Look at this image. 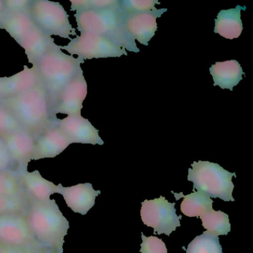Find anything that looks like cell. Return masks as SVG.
Here are the masks:
<instances>
[{
  "mask_svg": "<svg viewBox=\"0 0 253 253\" xmlns=\"http://www.w3.org/2000/svg\"><path fill=\"white\" fill-rule=\"evenodd\" d=\"M27 219L35 239L53 253H63L69 222L55 200L38 201L29 197Z\"/></svg>",
  "mask_w": 253,
  "mask_h": 253,
  "instance_id": "1",
  "label": "cell"
},
{
  "mask_svg": "<svg viewBox=\"0 0 253 253\" xmlns=\"http://www.w3.org/2000/svg\"><path fill=\"white\" fill-rule=\"evenodd\" d=\"M189 169L187 180L193 183V189L210 198L224 201H235L232 197V181L235 172H229L219 164L210 161H194Z\"/></svg>",
  "mask_w": 253,
  "mask_h": 253,
  "instance_id": "5",
  "label": "cell"
},
{
  "mask_svg": "<svg viewBox=\"0 0 253 253\" xmlns=\"http://www.w3.org/2000/svg\"><path fill=\"white\" fill-rule=\"evenodd\" d=\"M200 218L207 231L217 235H227L231 231L229 215L222 211L210 210Z\"/></svg>",
  "mask_w": 253,
  "mask_h": 253,
  "instance_id": "23",
  "label": "cell"
},
{
  "mask_svg": "<svg viewBox=\"0 0 253 253\" xmlns=\"http://www.w3.org/2000/svg\"><path fill=\"white\" fill-rule=\"evenodd\" d=\"M180 195L183 197V201L180 204V210L188 217H201L212 210V200L201 192L193 190V192L189 195Z\"/></svg>",
  "mask_w": 253,
  "mask_h": 253,
  "instance_id": "22",
  "label": "cell"
},
{
  "mask_svg": "<svg viewBox=\"0 0 253 253\" xmlns=\"http://www.w3.org/2000/svg\"><path fill=\"white\" fill-rule=\"evenodd\" d=\"M245 11L246 6L237 5L235 8L221 10L214 20V32L222 38L233 40L239 38L242 33L243 23L241 11Z\"/></svg>",
  "mask_w": 253,
  "mask_h": 253,
  "instance_id": "20",
  "label": "cell"
},
{
  "mask_svg": "<svg viewBox=\"0 0 253 253\" xmlns=\"http://www.w3.org/2000/svg\"><path fill=\"white\" fill-rule=\"evenodd\" d=\"M160 4L156 0H120V12L123 17H128L152 11Z\"/></svg>",
  "mask_w": 253,
  "mask_h": 253,
  "instance_id": "27",
  "label": "cell"
},
{
  "mask_svg": "<svg viewBox=\"0 0 253 253\" xmlns=\"http://www.w3.org/2000/svg\"><path fill=\"white\" fill-rule=\"evenodd\" d=\"M28 196L38 201L51 199V196L57 193L58 185L42 177L38 170L30 171L26 169L15 170Z\"/></svg>",
  "mask_w": 253,
  "mask_h": 253,
  "instance_id": "16",
  "label": "cell"
},
{
  "mask_svg": "<svg viewBox=\"0 0 253 253\" xmlns=\"http://www.w3.org/2000/svg\"><path fill=\"white\" fill-rule=\"evenodd\" d=\"M71 11H80L85 10L112 9L120 10V0H70Z\"/></svg>",
  "mask_w": 253,
  "mask_h": 253,
  "instance_id": "28",
  "label": "cell"
},
{
  "mask_svg": "<svg viewBox=\"0 0 253 253\" xmlns=\"http://www.w3.org/2000/svg\"><path fill=\"white\" fill-rule=\"evenodd\" d=\"M0 253H53L40 243L25 246H9L0 244Z\"/></svg>",
  "mask_w": 253,
  "mask_h": 253,
  "instance_id": "30",
  "label": "cell"
},
{
  "mask_svg": "<svg viewBox=\"0 0 253 253\" xmlns=\"http://www.w3.org/2000/svg\"><path fill=\"white\" fill-rule=\"evenodd\" d=\"M0 195L6 196L28 195L15 170L0 171Z\"/></svg>",
  "mask_w": 253,
  "mask_h": 253,
  "instance_id": "25",
  "label": "cell"
},
{
  "mask_svg": "<svg viewBox=\"0 0 253 253\" xmlns=\"http://www.w3.org/2000/svg\"><path fill=\"white\" fill-rule=\"evenodd\" d=\"M0 104L11 112L23 128L38 139L54 120L43 84L27 92L2 99Z\"/></svg>",
  "mask_w": 253,
  "mask_h": 253,
  "instance_id": "2",
  "label": "cell"
},
{
  "mask_svg": "<svg viewBox=\"0 0 253 253\" xmlns=\"http://www.w3.org/2000/svg\"><path fill=\"white\" fill-rule=\"evenodd\" d=\"M38 243L35 239L27 214H0V244L25 246Z\"/></svg>",
  "mask_w": 253,
  "mask_h": 253,
  "instance_id": "11",
  "label": "cell"
},
{
  "mask_svg": "<svg viewBox=\"0 0 253 253\" xmlns=\"http://www.w3.org/2000/svg\"><path fill=\"white\" fill-rule=\"evenodd\" d=\"M5 142L16 166L15 170L26 169L32 161L37 139L29 131L20 130L0 137Z\"/></svg>",
  "mask_w": 253,
  "mask_h": 253,
  "instance_id": "13",
  "label": "cell"
},
{
  "mask_svg": "<svg viewBox=\"0 0 253 253\" xmlns=\"http://www.w3.org/2000/svg\"><path fill=\"white\" fill-rule=\"evenodd\" d=\"M5 11V5H4L3 0H0V20L3 17Z\"/></svg>",
  "mask_w": 253,
  "mask_h": 253,
  "instance_id": "35",
  "label": "cell"
},
{
  "mask_svg": "<svg viewBox=\"0 0 253 253\" xmlns=\"http://www.w3.org/2000/svg\"><path fill=\"white\" fill-rule=\"evenodd\" d=\"M57 194L64 198L66 205L75 213L85 215L95 204L96 198L100 190H94L90 183H79L75 186L65 187L58 184Z\"/></svg>",
  "mask_w": 253,
  "mask_h": 253,
  "instance_id": "14",
  "label": "cell"
},
{
  "mask_svg": "<svg viewBox=\"0 0 253 253\" xmlns=\"http://www.w3.org/2000/svg\"><path fill=\"white\" fill-rule=\"evenodd\" d=\"M36 25L30 14L6 13L0 20V29L6 31L17 42H20Z\"/></svg>",
  "mask_w": 253,
  "mask_h": 253,
  "instance_id": "21",
  "label": "cell"
},
{
  "mask_svg": "<svg viewBox=\"0 0 253 253\" xmlns=\"http://www.w3.org/2000/svg\"><path fill=\"white\" fill-rule=\"evenodd\" d=\"M175 204L169 203L165 197L145 200L142 202L140 216L143 223L154 229V234L169 236L173 231L180 226L181 216L176 214Z\"/></svg>",
  "mask_w": 253,
  "mask_h": 253,
  "instance_id": "8",
  "label": "cell"
},
{
  "mask_svg": "<svg viewBox=\"0 0 253 253\" xmlns=\"http://www.w3.org/2000/svg\"><path fill=\"white\" fill-rule=\"evenodd\" d=\"M142 242L140 252L141 253H168L165 243L156 236H145L142 232Z\"/></svg>",
  "mask_w": 253,
  "mask_h": 253,
  "instance_id": "31",
  "label": "cell"
},
{
  "mask_svg": "<svg viewBox=\"0 0 253 253\" xmlns=\"http://www.w3.org/2000/svg\"><path fill=\"white\" fill-rule=\"evenodd\" d=\"M22 129L24 128L11 112L0 104V137Z\"/></svg>",
  "mask_w": 253,
  "mask_h": 253,
  "instance_id": "29",
  "label": "cell"
},
{
  "mask_svg": "<svg viewBox=\"0 0 253 253\" xmlns=\"http://www.w3.org/2000/svg\"><path fill=\"white\" fill-rule=\"evenodd\" d=\"M210 72L214 86L217 85L222 89H229L231 91L242 81L244 75L241 64L235 60L217 62L210 67Z\"/></svg>",
  "mask_w": 253,
  "mask_h": 253,
  "instance_id": "19",
  "label": "cell"
},
{
  "mask_svg": "<svg viewBox=\"0 0 253 253\" xmlns=\"http://www.w3.org/2000/svg\"><path fill=\"white\" fill-rule=\"evenodd\" d=\"M167 11V8L158 9L156 8L152 11L124 17L126 30L134 41L148 46L149 41L155 37L158 29L157 19L160 18Z\"/></svg>",
  "mask_w": 253,
  "mask_h": 253,
  "instance_id": "12",
  "label": "cell"
},
{
  "mask_svg": "<svg viewBox=\"0 0 253 253\" xmlns=\"http://www.w3.org/2000/svg\"><path fill=\"white\" fill-rule=\"evenodd\" d=\"M78 29L81 33H91L107 38L121 48L131 52L139 53L140 49L126 30L124 17L120 10H85L77 12Z\"/></svg>",
  "mask_w": 253,
  "mask_h": 253,
  "instance_id": "3",
  "label": "cell"
},
{
  "mask_svg": "<svg viewBox=\"0 0 253 253\" xmlns=\"http://www.w3.org/2000/svg\"><path fill=\"white\" fill-rule=\"evenodd\" d=\"M18 44L24 48L29 63L36 66L40 60L55 42L54 38L45 35L35 26Z\"/></svg>",
  "mask_w": 253,
  "mask_h": 253,
  "instance_id": "18",
  "label": "cell"
},
{
  "mask_svg": "<svg viewBox=\"0 0 253 253\" xmlns=\"http://www.w3.org/2000/svg\"><path fill=\"white\" fill-rule=\"evenodd\" d=\"M30 15L35 24L48 36H57L71 40L78 36L76 29L72 27L69 15L59 2L47 0H34Z\"/></svg>",
  "mask_w": 253,
  "mask_h": 253,
  "instance_id": "6",
  "label": "cell"
},
{
  "mask_svg": "<svg viewBox=\"0 0 253 253\" xmlns=\"http://www.w3.org/2000/svg\"><path fill=\"white\" fill-rule=\"evenodd\" d=\"M84 63L85 61L80 57L76 58L65 54L61 45L55 43L35 66L48 94L51 112L59 94Z\"/></svg>",
  "mask_w": 253,
  "mask_h": 253,
  "instance_id": "4",
  "label": "cell"
},
{
  "mask_svg": "<svg viewBox=\"0 0 253 253\" xmlns=\"http://www.w3.org/2000/svg\"><path fill=\"white\" fill-rule=\"evenodd\" d=\"M70 55H78L85 61L91 59L121 57L128 55L126 50L117 45L104 37L91 33H81L71 39L68 45L61 46Z\"/></svg>",
  "mask_w": 253,
  "mask_h": 253,
  "instance_id": "7",
  "label": "cell"
},
{
  "mask_svg": "<svg viewBox=\"0 0 253 253\" xmlns=\"http://www.w3.org/2000/svg\"><path fill=\"white\" fill-rule=\"evenodd\" d=\"M183 250L186 253H223L218 236L209 231L194 238L187 248L183 247Z\"/></svg>",
  "mask_w": 253,
  "mask_h": 253,
  "instance_id": "24",
  "label": "cell"
},
{
  "mask_svg": "<svg viewBox=\"0 0 253 253\" xmlns=\"http://www.w3.org/2000/svg\"><path fill=\"white\" fill-rule=\"evenodd\" d=\"M3 98V78H0V102Z\"/></svg>",
  "mask_w": 253,
  "mask_h": 253,
  "instance_id": "34",
  "label": "cell"
},
{
  "mask_svg": "<svg viewBox=\"0 0 253 253\" xmlns=\"http://www.w3.org/2000/svg\"><path fill=\"white\" fill-rule=\"evenodd\" d=\"M70 145L64 134L54 124L36 140L32 161L54 158Z\"/></svg>",
  "mask_w": 253,
  "mask_h": 253,
  "instance_id": "15",
  "label": "cell"
},
{
  "mask_svg": "<svg viewBox=\"0 0 253 253\" xmlns=\"http://www.w3.org/2000/svg\"><path fill=\"white\" fill-rule=\"evenodd\" d=\"M29 196H6L0 195V214H27Z\"/></svg>",
  "mask_w": 253,
  "mask_h": 253,
  "instance_id": "26",
  "label": "cell"
},
{
  "mask_svg": "<svg viewBox=\"0 0 253 253\" xmlns=\"http://www.w3.org/2000/svg\"><path fill=\"white\" fill-rule=\"evenodd\" d=\"M53 124L58 127L70 144H104L99 134V130L81 115L67 116L61 120L56 118Z\"/></svg>",
  "mask_w": 253,
  "mask_h": 253,
  "instance_id": "10",
  "label": "cell"
},
{
  "mask_svg": "<svg viewBox=\"0 0 253 253\" xmlns=\"http://www.w3.org/2000/svg\"><path fill=\"white\" fill-rule=\"evenodd\" d=\"M32 0H3L6 13L30 14Z\"/></svg>",
  "mask_w": 253,
  "mask_h": 253,
  "instance_id": "32",
  "label": "cell"
},
{
  "mask_svg": "<svg viewBox=\"0 0 253 253\" xmlns=\"http://www.w3.org/2000/svg\"><path fill=\"white\" fill-rule=\"evenodd\" d=\"M13 165L14 164H13L8 148L3 140L0 137V171L12 169Z\"/></svg>",
  "mask_w": 253,
  "mask_h": 253,
  "instance_id": "33",
  "label": "cell"
},
{
  "mask_svg": "<svg viewBox=\"0 0 253 253\" xmlns=\"http://www.w3.org/2000/svg\"><path fill=\"white\" fill-rule=\"evenodd\" d=\"M88 92V85L85 81L83 69H80L73 79L63 88L52 109V117L57 115H81L83 103Z\"/></svg>",
  "mask_w": 253,
  "mask_h": 253,
  "instance_id": "9",
  "label": "cell"
},
{
  "mask_svg": "<svg viewBox=\"0 0 253 253\" xmlns=\"http://www.w3.org/2000/svg\"><path fill=\"white\" fill-rule=\"evenodd\" d=\"M42 84L38 69L35 66L24 69L13 76L3 78L4 98H10L27 92Z\"/></svg>",
  "mask_w": 253,
  "mask_h": 253,
  "instance_id": "17",
  "label": "cell"
}]
</instances>
